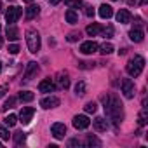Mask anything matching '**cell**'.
Returning <instances> with one entry per match:
<instances>
[{
    "label": "cell",
    "instance_id": "obj_1",
    "mask_svg": "<svg viewBox=\"0 0 148 148\" xmlns=\"http://www.w3.org/2000/svg\"><path fill=\"white\" fill-rule=\"evenodd\" d=\"M101 103H103L106 117L113 122V125H120L124 120V108H122V103L119 101V98L115 94H103Z\"/></svg>",
    "mask_w": 148,
    "mask_h": 148
},
{
    "label": "cell",
    "instance_id": "obj_2",
    "mask_svg": "<svg viewBox=\"0 0 148 148\" xmlns=\"http://www.w3.org/2000/svg\"><path fill=\"white\" fill-rule=\"evenodd\" d=\"M143 68H145V59L141 56H134L132 59H129V63L125 66V70H127V73L131 77H139Z\"/></svg>",
    "mask_w": 148,
    "mask_h": 148
},
{
    "label": "cell",
    "instance_id": "obj_3",
    "mask_svg": "<svg viewBox=\"0 0 148 148\" xmlns=\"http://www.w3.org/2000/svg\"><path fill=\"white\" fill-rule=\"evenodd\" d=\"M26 45L32 54H37L40 51V35L37 30H28L26 32Z\"/></svg>",
    "mask_w": 148,
    "mask_h": 148
},
{
    "label": "cell",
    "instance_id": "obj_4",
    "mask_svg": "<svg viewBox=\"0 0 148 148\" xmlns=\"http://www.w3.org/2000/svg\"><path fill=\"white\" fill-rule=\"evenodd\" d=\"M21 14H23V11L19 9V7H16V5H12V7H9L7 11H5V19H7V23H16L19 18H21Z\"/></svg>",
    "mask_w": 148,
    "mask_h": 148
},
{
    "label": "cell",
    "instance_id": "obj_5",
    "mask_svg": "<svg viewBox=\"0 0 148 148\" xmlns=\"http://www.w3.org/2000/svg\"><path fill=\"white\" fill-rule=\"evenodd\" d=\"M120 86H122V92H124V96H125L127 99L134 98V82H132L131 79H124Z\"/></svg>",
    "mask_w": 148,
    "mask_h": 148
},
{
    "label": "cell",
    "instance_id": "obj_6",
    "mask_svg": "<svg viewBox=\"0 0 148 148\" xmlns=\"http://www.w3.org/2000/svg\"><path fill=\"white\" fill-rule=\"evenodd\" d=\"M33 115H35V110L32 106H23V110L19 113V122H23V125H26V124L32 122Z\"/></svg>",
    "mask_w": 148,
    "mask_h": 148
},
{
    "label": "cell",
    "instance_id": "obj_7",
    "mask_svg": "<svg viewBox=\"0 0 148 148\" xmlns=\"http://www.w3.org/2000/svg\"><path fill=\"white\" fill-rule=\"evenodd\" d=\"M51 132H52V136H54L56 139H63L64 134H66V125L61 124V122H56V124H52Z\"/></svg>",
    "mask_w": 148,
    "mask_h": 148
},
{
    "label": "cell",
    "instance_id": "obj_8",
    "mask_svg": "<svg viewBox=\"0 0 148 148\" xmlns=\"http://www.w3.org/2000/svg\"><path fill=\"white\" fill-rule=\"evenodd\" d=\"M40 106L45 108V110L56 108V106H59V98H58V96H47V98L40 99Z\"/></svg>",
    "mask_w": 148,
    "mask_h": 148
},
{
    "label": "cell",
    "instance_id": "obj_9",
    "mask_svg": "<svg viewBox=\"0 0 148 148\" xmlns=\"http://www.w3.org/2000/svg\"><path fill=\"white\" fill-rule=\"evenodd\" d=\"M54 84H56L58 89H68L70 87V79H68L66 73H58L56 79H54Z\"/></svg>",
    "mask_w": 148,
    "mask_h": 148
},
{
    "label": "cell",
    "instance_id": "obj_10",
    "mask_svg": "<svg viewBox=\"0 0 148 148\" xmlns=\"http://www.w3.org/2000/svg\"><path fill=\"white\" fill-rule=\"evenodd\" d=\"M37 73H38V64L35 61H30L26 64V70H25V80H32Z\"/></svg>",
    "mask_w": 148,
    "mask_h": 148
},
{
    "label": "cell",
    "instance_id": "obj_11",
    "mask_svg": "<svg viewBox=\"0 0 148 148\" xmlns=\"http://www.w3.org/2000/svg\"><path fill=\"white\" fill-rule=\"evenodd\" d=\"M91 124V120L86 117V115H77V117H73V127L75 129H87Z\"/></svg>",
    "mask_w": 148,
    "mask_h": 148
},
{
    "label": "cell",
    "instance_id": "obj_12",
    "mask_svg": "<svg viewBox=\"0 0 148 148\" xmlns=\"http://www.w3.org/2000/svg\"><path fill=\"white\" fill-rule=\"evenodd\" d=\"M38 91H40V92H54V91H56V84H54V80H51V79H44V80L38 84Z\"/></svg>",
    "mask_w": 148,
    "mask_h": 148
},
{
    "label": "cell",
    "instance_id": "obj_13",
    "mask_svg": "<svg viewBox=\"0 0 148 148\" xmlns=\"http://www.w3.org/2000/svg\"><path fill=\"white\" fill-rule=\"evenodd\" d=\"M96 51H98V44L94 40H87V42H84L80 45V52L82 54H94Z\"/></svg>",
    "mask_w": 148,
    "mask_h": 148
},
{
    "label": "cell",
    "instance_id": "obj_14",
    "mask_svg": "<svg viewBox=\"0 0 148 148\" xmlns=\"http://www.w3.org/2000/svg\"><path fill=\"white\" fill-rule=\"evenodd\" d=\"M92 125H94V129H96L98 132H103V131L108 129V120H106L105 117H96L94 122H92Z\"/></svg>",
    "mask_w": 148,
    "mask_h": 148
},
{
    "label": "cell",
    "instance_id": "obj_15",
    "mask_svg": "<svg viewBox=\"0 0 148 148\" xmlns=\"http://www.w3.org/2000/svg\"><path fill=\"white\" fill-rule=\"evenodd\" d=\"M38 12H40V7L35 5V4H30L26 7V11H25V16H26V19H33V18L38 16Z\"/></svg>",
    "mask_w": 148,
    "mask_h": 148
},
{
    "label": "cell",
    "instance_id": "obj_16",
    "mask_svg": "<svg viewBox=\"0 0 148 148\" xmlns=\"http://www.w3.org/2000/svg\"><path fill=\"white\" fill-rule=\"evenodd\" d=\"M131 12L129 11H125V9H120L119 12H117V21L119 23H122V25H127V23H131Z\"/></svg>",
    "mask_w": 148,
    "mask_h": 148
},
{
    "label": "cell",
    "instance_id": "obj_17",
    "mask_svg": "<svg viewBox=\"0 0 148 148\" xmlns=\"http://www.w3.org/2000/svg\"><path fill=\"white\" fill-rule=\"evenodd\" d=\"M99 16H101L103 19H108V18L113 16V9H112L108 4H101V5H99Z\"/></svg>",
    "mask_w": 148,
    "mask_h": 148
},
{
    "label": "cell",
    "instance_id": "obj_18",
    "mask_svg": "<svg viewBox=\"0 0 148 148\" xmlns=\"http://www.w3.org/2000/svg\"><path fill=\"white\" fill-rule=\"evenodd\" d=\"M143 37H145V35H143V30H139V28H132V30L129 32V38H131L132 42H136V44L141 42Z\"/></svg>",
    "mask_w": 148,
    "mask_h": 148
},
{
    "label": "cell",
    "instance_id": "obj_19",
    "mask_svg": "<svg viewBox=\"0 0 148 148\" xmlns=\"http://www.w3.org/2000/svg\"><path fill=\"white\" fill-rule=\"evenodd\" d=\"M5 35H7V38H9L11 42H16V40L19 38V30H18L16 26H7Z\"/></svg>",
    "mask_w": 148,
    "mask_h": 148
},
{
    "label": "cell",
    "instance_id": "obj_20",
    "mask_svg": "<svg viewBox=\"0 0 148 148\" xmlns=\"http://www.w3.org/2000/svg\"><path fill=\"white\" fill-rule=\"evenodd\" d=\"M66 21H68L70 25H77V23H79V14L73 11V9H68V11H66Z\"/></svg>",
    "mask_w": 148,
    "mask_h": 148
},
{
    "label": "cell",
    "instance_id": "obj_21",
    "mask_svg": "<svg viewBox=\"0 0 148 148\" xmlns=\"http://www.w3.org/2000/svg\"><path fill=\"white\" fill-rule=\"evenodd\" d=\"M101 26L98 25V23H92V25H89L87 28H86V32H87V35H91V37H96L98 33H101Z\"/></svg>",
    "mask_w": 148,
    "mask_h": 148
},
{
    "label": "cell",
    "instance_id": "obj_22",
    "mask_svg": "<svg viewBox=\"0 0 148 148\" xmlns=\"http://www.w3.org/2000/svg\"><path fill=\"white\" fill-rule=\"evenodd\" d=\"M33 98H35V94L30 92V91H23V92H19V99H21L23 103H30V101H33Z\"/></svg>",
    "mask_w": 148,
    "mask_h": 148
},
{
    "label": "cell",
    "instance_id": "obj_23",
    "mask_svg": "<svg viewBox=\"0 0 148 148\" xmlns=\"http://www.w3.org/2000/svg\"><path fill=\"white\" fill-rule=\"evenodd\" d=\"M98 49H99L101 54H112V52H113V45H112L110 42H105L103 45H98Z\"/></svg>",
    "mask_w": 148,
    "mask_h": 148
},
{
    "label": "cell",
    "instance_id": "obj_24",
    "mask_svg": "<svg viewBox=\"0 0 148 148\" xmlns=\"http://www.w3.org/2000/svg\"><path fill=\"white\" fill-rule=\"evenodd\" d=\"M14 105H16V98H14V96H9V98L5 99V103H4V106H2V110H4V112H7L9 108H14Z\"/></svg>",
    "mask_w": 148,
    "mask_h": 148
},
{
    "label": "cell",
    "instance_id": "obj_25",
    "mask_svg": "<svg viewBox=\"0 0 148 148\" xmlns=\"http://www.w3.org/2000/svg\"><path fill=\"white\" fill-rule=\"evenodd\" d=\"M75 94L77 96H84L86 94V82H77V86H75Z\"/></svg>",
    "mask_w": 148,
    "mask_h": 148
},
{
    "label": "cell",
    "instance_id": "obj_26",
    "mask_svg": "<svg viewBox=\"0 0 148 148\" xmlns=\"http://www.w3.org/2000/svg\"><path fill=\"white\" fill-rule=\"evenodd\" d=\"M146 120H148V112H146V106H143V110H141V113L138 117V122H139V125H145Z\"/></svg>",
    "mask_w": 148,
    "mask_h": 148
},
{
    "label": "cell",
    "instance_id": "obj_27",
    "mask_svg": "<svg viewBox=\"0 0 148 148\" xmlns=\"http://www.w3.org/2000/svg\"><path fill=\"white\" fill-rule=\"evenodd\" d=\"M16 122H18V117H16V115H12V113H11V115H7V117L4 119V124H5V125H9V127H14V125H16Z\"/></svg>",
    "mask_w": 148,
    "mask_h": 148
},
{
    "label": "cell",
    "instance_id": "obj_28",
    "mask_svg": "<svg viewBox=\"0 0 148 148\" xmlns=\"http://www.w3.org/2000/svg\"><path fill=\"white\" fill-rule=\"evenodd\" d=\"M86 145H87V146H99V145H101V141H99L96 136H87Z\"/></svg>",
    "mask_w": 148,
    "mask_h": 148
},
{
    "label": "cell",
    "instance_id": "obj_29",
    "mask_svg": "<svg viewBox=\"0 0 148 148\" xmlns=\"http://www.w3.org/2000/svg\"><path fill=\"white\" fill-rule=\"evenodd\" d=\"M64 4L70 7V9H79L82 5V0H64Z\"/></svg>",
    "mask_w": 148,
    "mask_h": 148
},
{
    "label": "cell",
    "instance_id": "obj_30",
    "mask_svg": "<svg viewBox=\"0 0 148 148\" xmlns=\"http://www.w3.org/2000/svg\"><path fill=\"white\" fill-rule=\"evenodd\" d=\"M9 136H11V134H9V131L5 129V125L0 124V138H2L4 141H7V139H9Z\"/></svg>",
    "mask_w": 148,
    "mask_h": 148
},
{
    "label": "cell",
    "instance_id": "obj_31",
    "mask_svg": "<svg viewBox=\"0 0 148 148\" xmlns=\"http://www.w3.org/2000/svg\"><path fill=\"white\" fill-rule=\"evenodd\" d=\"M101 33H103V37H106V38L113 37V26H112V25H108L105 30H101Z\"/></svg>",
    "mask_w": 148,
    "mask_h": 148
},
{
    "label": "cell",
    "instance_id": "obj_32",
    "mask_svg": "<svg viewBox=\"0 0 148 148\" xmlns=\"http://www.w3.org/2000/svg\"><path fill=\"white\" fill-rule=\"evenodd\" d=\"M96 108H98V106H96V103H94V101H89V103L84 106V110H86L87 113H94V112H96Z\"/></svg>",
    "mask_w": 148,
    "mask_h": 148
},
{
    "label": "cell",
    "instance_id": "obj_33",
    "mask_svg": "<svg viewBox=\"0 0 148 148\" xmlns=\"http://www.w3.org/2000/svg\"><path fill=\"white\" fill-rule=\"evenodd\" d=\"M14 141H16V145H21L25 141V132H21V131L14 132Z\"/></svg>",
    "mask_w": 148,
    "mask_h": 148
},
{
    "label": "cell",
    "instance_id": "obj_34",
    "mask_svg": "<svg viewBox=\"0 0 148 148\" xmlns=\"http://www.w3.org/2000/svg\"><path fill=\"white\" fill-rule=\"evenodd\" d=\"M66 38H68V42H75V40H79V38H80V33H70Z\"/></svg>",
    "mask_w": 148,
    "mask_h": 148
},
{
    "label": "cell",
    "instance_id": "obj_35",
    "mask_svg": "<svg viewBox=\"0 0 148 148\" xmlns=\"http://www.w3.org/2000/svg\"><path fill=\"white\" fill-rule=\"evenodd\" d=\"M9 52H11V54H18V52H19V45H18V44L9 45Z\"/></svg>",
    "mask_w": 148,
    "mask_h": 148
},
{
    "label": "cell",
    "instance_id": "obj_36",
    "mask_svg": "<svg viewBox=\"0 0 148 148\" xmlns=\"http://www.w3.org/2000/svg\"><path fill=\"white\" fill-rule=\"evenodd\" d=\"M86 16H89V18L94 16V9H92L91 5H86Z\"/></svg>",
    "mask_w": 148,
    "mask_h": 148
},
{
    "label": "cell",
    "instance_id": "obj_37",
    "mask_svg": "<svg viewBox=\"0 0 148 148\" xmlns=\"http://www.w3.org/2000/svg\"><path fill=\"white\" fill-rule=\"evenodd\" d=\"M7 91H9V86H5V84H4V86H0V98L5 96V92H7Z\"/></svg>",
    "mask_w": 148,
    "mask_h": 148
},
{
    "label": "cell",
    "instance_id": "obj_38",
    "mask_svg": "<svg viewBox=\"0 0 148 148\" xmlns=\"http://www.w3.org/2000/svg\"><path fill=\"white\" fill-rule=\"evenodd\" d=\"M68 146H80V141L79 139H70L68 141Z\"/></svg>",
    "mask_w": 148,
    "mask_h": 148
},
{
    "label": "cell",
    "instance_id": "obj_39",
    "mask_svg": "<svg viewBox=\"0 0 148 148\" xmlns=\"http://www.w3.org/2000/svg\"><path fill=\"white\" fill-rule=\"evenodd\" d=\"M79 66L80 68H91V66H94V63H79Z\"/></svg>",
    "mask_w": 148,
    "mask_h": 148
},
{
    "label": "cell",
    "instance_id": "obj_40",
    "mask_svg": "<svg viewBox=\"0 0 148 148\" xmlns=\"http://www.w3.org/2000/svg\"><path fill=\"white\" fill-rule=\"evenodd\" d=\"M49 2H51L52 5H56V4H59V2H61V0H49Z\"/></svg>",
    "mask_w": 148,
    "mask_h": 148
},
{
    "label": "cell",
    "instance_id": "obj_41",
    "mask_svg": "<svg viewBox=\"0 0 148 148\" xmlns=\"http://www.w3.org/2000/svg\"><path fill=\"white\" fill-rule=\"evenodd\" d=\"M4 11V5H2V2H0V12H2Z\"/></svg>",
    "mask_w": 148,
    "mask_h": 148
},
{
    "label": "cell",
    "instance_id": "obj_42",
    "mask_svg": "<svg viewBox=\"0 0 148 148\" xmlns=\"http://www.w3.org/2000/svg\"><path fill=\"white\" fill-rule=\"evenodd\" d=\"M0 71H2V61H0Z\"/></svg>",
    "mask_w": 148,
    "mask_h": 148
},
{
    "label": "cell",
    "instance_id": "obj_43",
    "mask_svg": "<svg viewBox=\"0 0 148 148\" xmlns=\"http://www.w3.org/2000/svg\"><path fill=\"white\" fill-rule=\"evenodd\" d=\"M25 2H33V0H25Z\"/></svg>",
    "mask_w": 148,
    "mask_h": 148
},
{
    "label": "cell",
    "instance_id": "obj_44",
    "mask_svg": "<svg viewBox=\"0 0 148 148\" xmlns=\"http://www.w3.org/2000/svg\"><path fill=\"white\" fill-rule=\"evenodd\" d=\"M0 146H2V143H0Z\"/></svg>",
    "mask_w": 148,
    "mask_h": 148
},
{
    "label": "cell",
    "instance_id": "obj_45",
    "mask_svg": "<svg viewBox=\"0 0 148 148\" xmlns=\"http://www.w3.org/2000/svg\"><path fill=\"white\" fill-rule=\"evenodd\" d=\"M11 2H12V0H11Z\"/></svg>",
    "mask_w": 148,
    "mask_h": 148
},
{
    "label": "cell",
    "instance_id": "obj_46",
    "mask_svg": "<svg viewBox=\"0 0 148 148\" xmlns=\"http://www.w3.org/2000/svg\"><path fill=\"white\" fill-rule=\"evenodd\" d=\"M0 28H2V26H0Z\"/></svg>",
    "mask_w": 148,
    "mask_h": 148
}]
</instances>
